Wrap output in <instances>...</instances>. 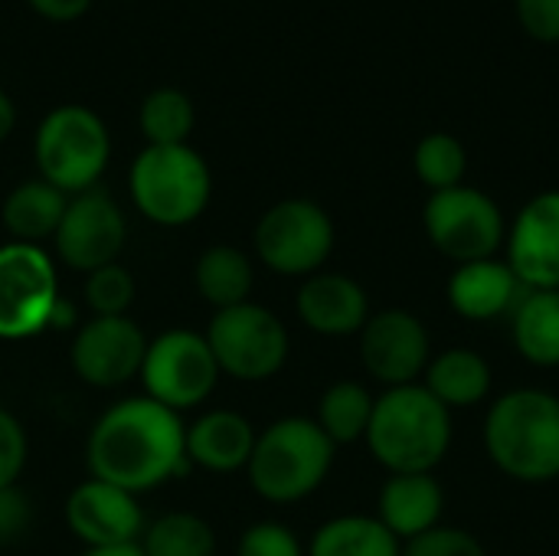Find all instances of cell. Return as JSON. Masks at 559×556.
<instances>
[{
  "instance_id": "1",
  "label": "cell",
  "mask_w": 559,
  "mask_h": 556,
  "mask_svg": "<svg viewBox=\"0 0 559 556\" xmlns=\"http://www.w3.org/2000/svg\"><path fill=\"white\" fill-rule=\"evenodd\" d=\"M88 478L118 485L131 495H147L190 472L187 426L180 413L151 397L111 403L85 439Z\"/></svg>"
},
{
  "instance_id": "2",
  "label": "cell",
  "mask_w": 559,
  "mask_h": 556,
  "mask_svg": "<svg viewBox=\"0 0 559 556\" xmlns=\"http://www.w3.org/2000/svg\"><path fill=\"white\" fill-rule=\"evenodd\" d=\"M485 449L498 472L524 485L559 478V397L544 387L501 393L485 416Z\"/></svg>"
},
{
  "instance_id": "3",
  "label": "cell",
  "mask_w": 559,
  "mask_h": 556,
  "mask_svg": "<svg viewBox=\"0 0 559 556\" xmlns=\"http://www.w3.org/2000/svg\"><path fill=\"white\" fill-rule=\"evenodd\" d=\"M364 442L390 475H426L452 449V413L423 383L393 387L377 397Z\"/></svg>"
},
{
  "instance_id": "4",
  "label": "cell",
  "mask_w": 559,
  "mask_h": 556,
  "mask_svg": "<svg viewBox=\"0 0 559 556\" xmlns=\"http://www.w3.org/2000/svg\"><path fill=\"white\" fill-rule=\"evenodd\" d=\"M334 456L337 446L314 416H282L255 436L246 478L262 501L298 505L328 482Z\"/></svg>"
},
{
  "instance_id": "5",
  "label": "cell",
  "mask_w": 559,
  "mask_h": 556,
  "mask_svg": "<svg viewBox=\"0 0 559 556\" xmlns=\"http://www.w3.org/2000/svg\"><path fill=\"white\" fill-rule=\"evenodd\" d=\"M134 210L164 229L197 223L213 200V170L193 144H144L128 170Z\"/></svg>"
},
{
  "instance_id": "6",
  "label": "cell",
  "mask_w": 559,
  "mask_h": 556,
  "mask_svg": "<svg viewBox=\"0 0 559 556\" xmlns=\"http://www.w3.org/2000/svg\"><path fill=\"white\" fill-rule=\"evenodd\" d=\"M33 161L39 177L66 197L85 193L98 187L111 161V131L88 105H56L36 125Z\"/></svg>"
},
{
  "instance_id": "7",
  "label": "cell",
  "mask_w": 559,
  "mask_h": 556,
  "mask_svg": "<svg viewBox=\"0 0 559 556\" xmlns=\"http://www.w3.org/2000/svg\"><path fill=\"white\" fill-rule=\"evenodd\" d=\"M203 338L216 357L219 374L242 383L272 380L275 374H282L292 354V338L285 321L272 308L255 301L213 311Z\"/></svg>"
},
{
  "instance_id": "8",
  "label": "cell",
  "mask_w": 559,
  "mask_h": 556,
  "mask_svg": "<svg viewBox=\"0 0 559 556\" xmlns=\"http://www.w3.org/2000/svg\"><path fill=\"white\" fill-rule=\"evenodd\" d=\"M334 242L337 233L331 213L308 197L272 203L252 229L255 259L285 279H308L321 272L334 252Z\"/></svg>"
},
{
  "instance_id": "9",
  "label": "cell",
  "mask_w": 559,
  "mask_h": 556,
  "mask_svg": "<svg viewBox=\"0 0 559 556\" xmlns=\"http://www.w3.org/2000/svg\"><path fill=\"white\" fill-rule=\"evenodd\" d=\"M216 357L200 331L190 328H170L157 338H147V351L141 360V387L144 397L154 403L187 413L210 400V393L219 383Z\"/></svg>"
},
{
  "instance_id": "10",
  "label": "cell",
  "mask_w": 559,
  "mask_h": 556,
  "mask_svg": "<svg viewBox=\"0 0 559 556\" xmlns=\"http://www.w3.org/2000/svg\"><path fill=\"white\" fill-rule=\"evenodd\" d=\"M423 226L429 242L455 265L495 259L508 239V220L501 206L485 190L468 184L429 193L423 206Z\"/></svg>"
},
{
  "instance_id": "11",
  "label": "cell",
  "mask_w": 559,
  "mask_h": 556,
  "mask_svg": "<svg viewBox=\"0 0 559 556\" xmlns=\"http://www.w3.org/2000/svg\"><path fill=\"white\" fill-rule=\"evenodd\" d=\"M59 298V272L46 246L0 242V341L43 334Z\"/></svg>"
},
{
  "instance_id": "12",
  "label": "cell",
  "mask_w": 559,
  "mask_h": 556,
  "mask_svg": "<svg viewBox=\"0 0 559 556\" xmlns=\"http://www.w3.org/2000/svg\"><path fill=\"white\" fill-rule=\"evenodd\" d=\"M124 239L128 220L121 203L105 187H92L85 193L69 197L62 223L52 236V249L62 265L88 275L102 265L118 262Z\"/></svg>"
},
{
  "instance_id": "13",
  "label": "cell",
  "mask_w": 559,
  "mask_h": 556,
  "mask_svg": "<svg viewBox=\"0 0 559 556\" xmlns=\"http://www.w3.org/2000/svg\"><path fill=\"white\" fill-rule=\"evenodd\" d=\"M147 334L128 315L88 318L75 328L69 344L72 374L95 390H118L141 374Z\"/></svg>"
},
{
  "instance_id": "14",
  "label": "cell",
  "mask_w": 559,
  "mask_h": 556,
  "mask_svg": "<svg viewBox=\"0 0 559 556\" xmlns=\"http://www.w3.org/2000/svg\"><path fill=\"white\" fill-rule=\"evenodd\" d=\"M357 338H360L364 370L386 390L419 383V377L432 360L429 331L406 308H383L370 315Z\"/></svg>"
},
{
  "instance_id": "15",
  "label": "cell",
  "mask_w": 559,
  "mask_h": 556,
  "mask_svg": "<svg viewBox=\"0 0 559 556\" xmlns=\"http://www.w3.org/2000/svg\"><path fill=\"white\" fill-rule=\"evenodd\" d=\"M62 518L69 534L85 551L138 544L147 524L138 495L98 478H85L69 492Z\"/></svg>"
},
{
  "instance_id": "16",
  "label": "cell",
  "mask_w": 559,
  "mask_h": 556,
  "mask_svg": "<svg viewBox=\"0 0 559 556\" xmlns=\"http://www.w3.org/2000/svg\"><path fill=\"white\" fill-rule=\"evenodd\" d=\"M504 249L524 288L559 292V190H544L518 210Z\"/></svg>"
},
{
  "instance_id": "17",
  "label": "cell",
  "mask_w": 559,
  "mask_h": 556,
  "mask_svg": "<svg viewBox=\"0 0 559 556\" xmlns=\"http://www.w3.org/2000/svg\"><path fill=\"white\" fill-rule=\"evenodd\" d=\"M295 311L301 324L321 338H350L367 324L370 298L364 285L341 272H314L301 282L295 295Z\"/></svg>"
},
{
  "instance_id": "18",
  "label": "cell",
  "mask_w": 559,
  "mask_h": 556,
  "mask_svg": "<svg viewBox=\"0 0 559 556\" xmlns=\"http://www.w3.org/2000/svg\"><path fill=\"white\" fill-rule=\"evenodd\" d=\"M527 288L504 259H478L455 265L445 285L452 311L465 321H495L514 311Z\"/></svg>"
},
{
  "instance_id": "19",
  "label": "cell",
  "mask_w": 559,
  "mask_h": 556,
  "mask_svg": "<svg viewBox=\"0 0 559 556\" xmlns=\"http://www.w3.org/2000/svg\"><path fill=\"white\" fill-rule=\"evenodd\" d=\"M252 423L236 410H210L187 426V462L190 469H203L210 475L246 472L252 446Z\"/></svg>"
},
{
  "instance_id": "20",
  "label": "cell",
  "mask_w": 559,
  "mask_h": 556,
  "mask_svg": "<svg viewBox=\"0 0 559 556\" xmlns=\"http://www.w3.org/2000/svg\"><path fill=\"white\" fill-rule=\"evenodd\" d=\"M445 511V492L432 472L426 475H390L377 498V518L403 544L439 528Z\"/></svg>"
},
{
  "instance_id": "21",
  "label": "cell",
  "mask_w": 559,
  "mask_h": 556,
  "mask_svg": "<svg viewBox=\"0 0 559 556\" xmlns=\"http://www.w3.org/2000/svg\"><path fill=\"white\" fill-rule=\"evenodd\" d=\"M69 197L46 184L43 177L20 180L0 203V223L10 236V242H29L43 246L56 236Z\"/></svg>"
},
{
  "instance_id": "22",
  "label": "cell",
  "mask_w": 559,
  "mask_h": 556,
  "mask_svg": "<svg viewBox=\"0 0 559 556\" xmlns=\"http://www.w3.org/2000/svg\"><path fill=\"white\" fill-rule=\"evenodd\" d=\"M491 364L468 347L442 351L429 360L423 374V387L452 413V410H472L481 406L491 397Z\"/></svg>"
},
{
  "instance_id": "23",
  "label": "cell",
  "mask_w": 559,
  "mask_h": 556,
  "mask_svg": "<svg viewBox=\"0 0 559 556\" xmlns=\"http://www.w3.org/2000/svg\"><path fill=\"white\" fill-rule=\"evenodd\" d=\"M193 285L213 311L252 301L255 262L236 246H210L193 265Z\"/></svg>"
},
{
  "instance_id": "24",
  "label": "cell",
  "mask_w": 559,
  "mask_h": 556,
  "mask_svg": "<svg viewBox=\"0 0 559 556\" xmlns=\"http://www.w3.org/2000/svg\"><path fill=\"white\" fill-rule=\"evenodd\" d=\"M518 354L534 367H559V292L527 288L511 311Z\"/></svg>"
},
{
  "instance_id": "25",
  "label": "cell",
  "mask_w": 559,
  "mask_h": 556,
  "mask_svg": "<svg viewBox=\"0 0 559 556\" xmlns=\"http://www.w3.org/2000/svg\"><path fill=\"white\" fill-rule=\"evenodd\" d=\"M308 556H403V541L377 514H341L324 521L305 547Z\"/></svg>"
},
{
  "instance_id": "26",
  "label": "cell",
  "mask_w": 559,
  "mask_h": 556,
  "mask_svg": "<svg viewBox=\"0 0 559 556\" xmlns=\"http://www.w3.org/2000/svg\"><path fill=\"white\" fill-rule=\"evenodd\" d=\"M373 403H377V397L364 383L337 380V383H331L321 393L314 423L321 426V433L334 446H350V442H360L367 436V426H370V416H373Z\"/></svg>"
},
{
  "instance_id": "27",
  "label": "cell",
  "mask_w": 559,
  "mask_h": 556,
  "mask_svg": "<svg viewBox=\"0 0 559 556\" xmlns=\"http://www.w3.org/2000/svg\"><path fill=\"white\" fill-rule=\"evenodd\" d=\"M138 547L144 556H216V534L193 511H167L144 524Z\"/></svg>"
},
{
  "instance_id": "28",
  "label": "cell",
  "mask_w": 559,
  "mask_h": 556,
  "mask_svg": "<svg viewBox=\"0 0 559 556\" xmlns=\"http://www.w3.org/2000/svg\"><path fill=\"white\" fill-rule=\"evenodd\" d=\"M138 125L147 144H190L197 125L193 98L177 85H157L144 95Z\"/></svg>"
},
{
  "instance_id": "29",
  "label": "cell",
  "mask_w": 559,
  "mask_h": 556,
  "mask_svg": "<svg viewBox=\"0 0 559 556\" xmlns=\"http://www.w3.org/2000/svg\"><path fill=\"white\" fill-rule=\"evenodd\" d=\"M413 167H416V177L429 187V193H439V190H452V187L465 184L468 154L455 134L432 131L416 144Z\"/></svg>"
},
{
  "instance_id": "30",
  "label": "cell",
  "mask_w": 559,
  "mask_h": 556,
  "mask_svg": "<svg viewBox=\"0 0 559 556\" xmlns=\"http://www.w3.org/2000/svg\"><path fill=\"white\" fill-rule=\"evenodd\" d=\"M134 295H138V282L121 262L102 265L85 275V305H88L92 318L128 315L134 305Z\"/></svg>"
},
{
  "instance_id": "31",
  "label": "cell",
  "mask_w": 559,
  "mask_h": 556,
  "mask_svg": "<svg viewBox=\"0 0 559 556\" xmlns=\"http://www.w3.org/2000/svg\"><path fill=\"white\" fill-rule=\"evenodd\" d=\"M403 556H488L485 544L465 528H432L403 544Z\"/></svg>"
},
{
  "instance_id": "32",
  "label": "cell",
  "mask_w": 559,
  "mask_h": 556,
  "mask_svg": "<svg viewBox=\"0 0 559 556\" xmlns=\"http://www.w3.org/2000/svg\"><path fill=\"white\" fill-rule=\"evenodd\" d=\"M236 556H308L295 531H288L282 521H255L242 531Z\"/></svg>"
},
{
  "instance_id": "33",
  "label": "cell",
  "mask_w": 559,
  "mask_h": 556,
  "mask_svg": "<svg viewBox=\"0 0 559 556\" xmlns=\"http://www.w3.org/2000/svg\"><path fill=\"white\" fill-rule=\"evenodd\" d=\"M29 459V439L23 423L0 406V488L20 485V475Z\"/></svg>"
},
{
  "instance_id": "34",
  "label": "cell",
  "mask_w": 559,
  "mask_h": 556,
  "mask_svg": "<svg viewBox=\"0 0 559 556\" xmlns=\"http://www.w3.org/2000/svg\"><path fill=\"white\" fill-rule=\"evenodd\" d=\"M33 521V505L20 485L0 488V547L20 541L29 531Z\"/></svg>"
},
{
  "instance_id": "35",
  "label": "cell",
  "mask_w": 559,
  "mask_h": 556,
  "mask_svg": "<svg viewBox=\"0 0 559 556\" xmlns=\"http://www.w3.org/2000/svg\"><path fill=\"white\" fill-rule=\"evenodd\" d=\"M521 26L537 43H559V0H514Z\"/></svg>"
},
{
  "instance_id": "36",
  "label": "cell",
  "mask_w": 559,
  "mask_h": 556,
  "mask_svg": "<svg viewBox=\"0 0 559 556\" xmlns=\"http://www.w3.org/2000/svg\"><path fill=\"white\" fill-rule=\"evenodd\" d=\"M49 23H72L88 13L92 0H26Z\"/></svg>"
},
{
  "instance_id": "37",
  "label": "cell",
  "mask_w": 559,
  "mask_h": 556,
  "mask_svg": "<svg viewBox=\"0 0 559 556\" xmlns=\"http://www.w3.org/2000/svg\"><path fill=\"white\" fill-rule=\"evenodd\" d=\"M16 128V105L7 95V88H0V141H7Z\"/></svg>"
},
{
  "instance_id": "38",
  "label": "cell",
  "mask_w": 559,
  "mask_h": 556,
  "mask_svg": "<svg viewBox=\"0 0 559 556\" xmlns=\"http://www.w3.org/2000/svg\"><path fill=\"white\" fill-rule=\"evenodd\" d=\"M79 556H144L138 544H121V547H95V551H82Z\"/></svg>"
}]
</instances>
